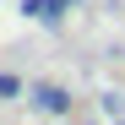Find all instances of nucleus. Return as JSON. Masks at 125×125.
<instances>
[{"mask_svg":"<svg viewBox=\"0 0 125 125\" xmlns=\"http://www.w3.org/2000/svg\"><path fill=\"white\" fill-rule=\"evenodd\" d=\"M27 98H33V109H44V114H71V93L60 87V82H33L27 87Z\"/></svg>","mask_w":125,"mask_h":125,"instance_id":"obj_1","label":"nucleus"},{"mask_svg":"<svg viewBox=\"0 0 125 125\" xmlns=\"http://www.w3.org/2000/svg\"><path fill=\"white\" fill-rule=\"evenodd\" d=\"M22 16H33L44 27H60L65 22V0H22Z\"/></svg>","mask_w":125,"mask_h":125,"instance_id":"obj_2","label":"nucleus"},{"mask_svg":"<svg viewBox=\"0 0 125 125\" xmlns=\"http://www.w3.org/2000/svg\"><path fill=\"white\" fill-rule=\"evenodd\" d=\"M16 93H22V82H16L11 71H0V98H16Z\"/></svg>","mask_w":125,"mask_h":125,"instance_id":"obj_3","label":"nucleus"},{"mask_svg":"<svg viewBox=\"0 0 125 125\" xmlns=\"http://www.w3.org/2000/svg\"><path fill=\"white\" fill-rule=\"evenodd\" d=\"M65 6H76V0H65Z\"/></svg>","mask_w":125,"mask_h":125,"instance_id":"obj_4","label":"nucleus"},{"mask_svg":"<svg viewBox=\"0 0 125 125\" xmlns=\"http://www.w3.org/2000/svg\"><path fill=\"white\" fill-rule=\"evenodd\" d=\"M114 125H125V120H114Z\"/></svg>","mask_w":125,"mask_h":125,"instance_id":"obj_5","label":"nucleus"}]
</instances>
